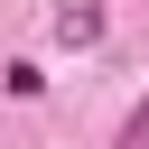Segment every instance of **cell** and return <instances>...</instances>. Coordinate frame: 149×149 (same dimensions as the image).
I'll return each mask as SVG.
<instances>
[{
  "label": "cell",
  "mask_w": 149,
  "mask_h": 149,
  "mask_svg": "<svg viewBox=\"0 0 149 149\" xmlns=\"http://www.w3.org/2000/svg\"><path fill=\"white\" fill-rule=\"evenodd\" d=\"M56 37H65V47H93V37H102V0H65V9H56Z\"/></svg>",
  "instance_id": "obj_1"
},
{
  "label": "cell",
  "mask_w": 149,
  "mask_h": 149,
  "mask_svg": "<svg viewBox=\"0 0 149 149\" xmlns=\"http://www.w3.org/2000/svg\"><path fill=\"white\" fill-rule=\"evenodd\" d=\"M121 149H149V102H140V112L121 121Z\"/></svg>",
  "instance_id": "obj_2"
}]
</instances>
